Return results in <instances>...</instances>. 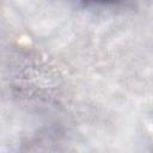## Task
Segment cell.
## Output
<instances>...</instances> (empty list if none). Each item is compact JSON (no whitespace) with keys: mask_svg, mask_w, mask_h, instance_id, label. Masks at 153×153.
Returning a JSON list of instances; mask_svg holds the SVG:
<instances>
[{"mask_svg":"<svg viewBox=\"0 0 153 153\" xmlns=\"http://www.w3.org/2000/svg\"><path fill=\"white\" fill-rule=\"evenodd\" d=\"M87 4H94V5H104V6H114V5H118L122 4L126 0H80Z\"/></svg>","mask_w":153,"mask_h":153,"instance_id":"cell-1","label":"cell"}]
</instances>
